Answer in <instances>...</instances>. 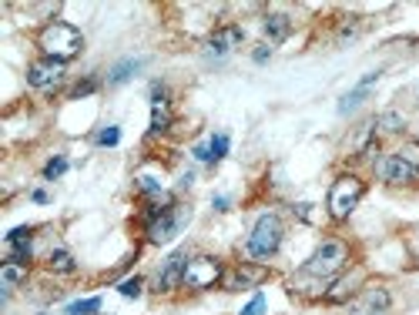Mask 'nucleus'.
Returning <instances> with one entry per match:
<instances>
[{
  "instance_id": "obj_1",
  "label": "nucleus",
  "mask_w": 419,
  "mask_h": 315,
  "mask_svg": "<svg viewBox=\"0 0 419 315\" xmlns=\"http://www.w3.org/2000/svg\"><path fill=\"white\" fill-rule=\"evenodd\" d=\"M185 222H188V208L175 205L171 195H158L144 208V235H148V245H168L185 228Z\"/></svg>"
},
{
  "instance_id": "obj_2",
  "label": "nucleus",
  "mask_w": 419,
  "mask_h": 315,
  "mask_svg": "<svg viewBox=\"0 0 419 315\" xmlns=\"http://www.w3.org/2000/svg\"><path fill=\"white\" fill-rule=\"evenodd\" d=\"M38 47L44 57L67 64L71 57H77V54L84 51V34L74 24H67V21H51L47 27H40Z\"/></svg>"
},
{
  "instance_id": "obj_3",
  "label": "nucleus",
  "mask_w": 419,
  "mask_h": 315,
  "mask_svg": "<svg viewBox=\"0 0 419 315\" xmlns=\"http://www.w3.org/2000/svg\"><path fill=\"white\" fill-rule=\"evenodd\" d=\"M345 265H349V245L339 241V239H326L316 252H312V258L302 265V275H312V278L329 282V278L343 275Z\"/></svg>"
},
{
  "instance_id": "obj_4",
  "label": "nucleus",
  "mask_w": 419,
  "mask_h": 315,
  "mask_svg": "<svg viewBox=\"0 0 419 315\" xmlns=\"http://www.w3.org/2000/svg\"><path fill=\"white\" fill-rule=\"evenodd\" d=\"M366 195V181L359 175H339L332 181L329 188V198H326V208H329V218L332 222H345L349 214L356 212V205L362 202Z\"/></svg>"
},
{
  "instance_id": "obj_5",
  "label": "nucleus",
  "mask_w": 419,
  "mask_h": 315,
  "mask_svg": "<svg viewBox=\"0 0 419 315\" xmlns=\"http://www.w3.org/2000/svg\"><path fill=\"white\" fill-rule=\"evenodd\" d=\"M282 235H285V228H282L279 214H272V212L262 214L255 222L248 241H245V252L252 255V258H272L282 248Z\"/></svg>"
},
{
  "instance_id": "obj_6",
  "label": "nucleus",
  "mask_w": 419,
  "mask_h": 315,
  "mask_svg": "<svg viewBox=\"0 0 419 315\" xmlns=\"http://www.w3.org/2000/svg\"><path fill=\"white\" fill-rule=\"evenodd\" d=\"M225 278V265L212 258V255H195L188 258V268H185V289L191 292H205V289H215L218 282Z\"/></svg>"
},
{
  "instance_id": "obj_7",
  "label": "nucleus",
  "mask_w": 419,
  "mask_h": 315,
  "mask_svg": "<svg viewBox=\"0 0 419 315\" xmlns=\"http://www.w3.org/2000/svg\"><path fill=\"white\" fill-rule=\"evenodd\" d=\"M389 305H393V295H389L386 285H366L349 302V315H386Z\"/></svg>"
},
{
  "instance_id": "obj_8",
  "label": "nucleus",
  "mask_w": 419,
  "mask_h": 315,
  "mask_svg": "<svg viewBox=\"0 0 419 315\" xmlns=\"http://www.w3.org/2000/svg\"><path fill=\"white\" fill-rule=\"evenodd\" d=\"M64 74H67V64L51 61V57H40V61H34L30 67H27V84L38 88V91H51L64 81Z\"/></svg>"
},
{
  "instance_id": "obj_9",
  "label": "nucleus",
  "mask_w": 419,
  "mask_h": 315,
  "mask_svg": "<svg viewBox=\"0 0 419 315\" xmlns=\"http://www.w3.org/2000/svg\"><path fill=\"white\" fill-rule=\"evenodd\" d=\"M376 175H379V181H386V185H413L419 178V171L409 168L399 154H386V158L376 161Z\"/></svg>"
},
{
  "instance_id": "obj_10",
  "label": "nucleus",
  "mask_w": 419,
  "mask_h": 315,
  "mask_svg": "<svg viewBox=\"0 0 419 315\" xmlns=\"http://www.w3.org/2000/svg\"><path fill=\"white\" fill-rule=\"evenodd\" d=\"M185 268H188V252H175L168 255V262L158 268V278H154V289L158 292H175L185 282Z\"/></svg>"
},
{
  "instance_id": "obj_11",
  "label": "nucleus",
  "mask_w": 419,
  "mask_h": 315,
  "mask_svg": "<svg viewBox=\"0 0 419 315\" xmlns=\"http://www.w3.org/2000/svg\"><path fill=\"white\" fill-rule=\"evenodd\" d=\"M171 127V104H168V88L161 81L151 84V134H165Z\"/></svg>"
},
{
  "instance_id": "obj_12",
  "label": "nucleus",
  "mask_w": 419,
  "mask_h": 315,
  "mask_svg": "<svg viewBox=\"0 0 419 315\" xmlns=\"http://www.w3.org/2000/svg\"><path fill=\"white\" fill-rule=\"evenodd\" d=\"M359 285H362V268H349V272H343V275L332 282V289L326 292V302H329V305L349 302V299L356 295Z\"/></svg>"
},
{
  "instance_id": "obj_13",
  "label": "nucleus",
  "mask_w": 419,
  "mask_h": 315,
  "mask_svg": "<svg viewBox=\"0 0 419 315\" xmlns=\"http://www.w3.org/2000/svg\"><path fill=\"white\" fill-rule=\"evenodd\" d=\"M262 278H265V268L241 262V265H235V268H231L222 282H225V289H229V292H241V289H252V285H258Z\"/></svg>"
},
{
  "instance_id": "obj_14",
  "label": "nucleus",
  "mask_w": 419,
  "mask_h": 315,
  "mask_svg": "<svg viewBox=\"0 0 419 315\" xmlns=\"http://www.w3.org/2000/svg\"><path fill=\"white\" fill-rule=\"evenodd\" d=\"M241 27H235V24H225V27H218L215 34L208 38V54L212 57H225V54H231L235 47L241 44Z\"/></svg>"
},
{
  "instance_id": "obj_15",
  "label": "nucleus",
  "mask_w": 419,
  "mask_h": 315,
  "mask_svg": "<svg viewBox=\"0 0 419 315\" xmlns=\"http://www.w3.org/2000/svg\"><path fill=\"white\" fill-rule=\"evenodd\" d=\"M376 81H379V71H372V74H366V77H362V81H359V84H356V91H349V94H345V98H343V104H339V114H349V111H352V108H359V104L366 101L369 88H372Z\"/></svg>"
},
{
  "instance_id": "obj_16",
  "label": "nucleus",
  "mask_w": 419,
  "mask_h": 315,
  "mask_svg": "<svg viewBox=\"0 0 419 315\" xmlns=\"http://www.w3.org/2000/svg\"><path fill=\"white\" fill-rule=\"evenodd\" d=\"M292 34V21L285 17V13H268L265 17V38L272 44H282V40Z\"/></svg>"
},
{
  "instance_id": "obj_17",
  "label": "nucleus",
  "mask_w": 419,
  "mask_h": 315,
  "mask_svg": "<svg viewBox=\"0 0 419 315\" xmlns=\"http://www.w3.org/2000/svg\"><path fill=\"white\" fill-rule=\"evenodd\" d=\"M141 71V61L138 57H127V61H121V64H115V67H111V74H108V84H127V81H131V77L138 74Z\"/></svg>"
},
{
  "instance_id": "obj_18",
  "label": "nucleus",
  "mask_w": 419,
  "mask_h": 315,
  "mask_svg": "<svg viewBox=\"0 0 419 315\" xmlns=\"http://www.w3.org/2000/svg\"><path fill=\"white\" fill-rule=\"evenodd\" d=\"M47 268H51V272H57V275H74L77 262H74V255L67 252V248H54L51 258H47Z\"/></svg>"
},
{
  "instance_id": "obj_19",
  "label": "nucleus",
  "mask_w": 419,
  "mask_h": 315,
  "mask_svg": "<svg viewBox=\"0 0 419 315\" xmlns=\"http://www.w3.org/2000/svg\"><path fill=\"white\" fill-rule=\"evenodd\" d=\"M403 127H406V118L396 111H386L376 118V131H382V134H399Z\"/></svg>"
},
{
  "instance_id": "obj_20",
  "label": "nucleus",
  "mask_w": 419,
  "mask_h": 315,
  "mask_svg": "<svg viewBox=\"0 0 419 315\" xmlns=\"http://www.w3.org/2000/svg\"><path fill=\"white\" fill-rule=\"evenodd\" d=\"M229 154V134H215V138L208 141V164L222 161Z\"/></svg>"
},
{
  "instance_id": "obj_21",
  "label": "nucleus",
  "mask_w": 419,
  "mask_h": 315,
  "mask_svg": "<svg viewBox=\"0 0 419 315\" xmlns=\"http://www.w3.org/2000/svg\"><path fill=\"white\" fill-rule=\"evenodd\" d=\"M94 312H101V299L94 295V299H84V302H74V305H67L64 309V315H94Z\"/></svg>"
},
{
  "instance_id": "obj_22",
  "label": "nucleus",
  "mask_w": 419,
  "mask_h": 315,
  "mask_svg": "<svg viewBox=\"0 0 419 315\" xmlns=\"http://www.w3.org/2000/svg\"><path fill=\"white\" fill-rule=\"evenodd\" d=\"M117 141H121V127H117V125H108L104 131L94 134V144H101V148H115Z\"/></svg>"
},
{
  "instance_id": "obj_23",
  "label": "nucleus",
  "mask_w": 419,
  "mask_h": 315,
  "mask_svg": "<svg viewBox=\"0 0 419 315\" xmlns=\"http://www.w3.org/2000/svg\"><path fill=\"white\" fill-rule=\"evenodd\" d=\"M141 289H144V278H141V275L125 278V282L117 285V292H121L125 299H141Z\"/></svg>"
},
{
  "instance_id": "obj_24",
  "label": "nucleus",
  "mask_w": 419,
  "mask_h": 315,
  "mask_svg": "<svg viewBox=\"0 0 419 315\" xmlns=\"http://www.w3.org/2000/svg\"><path fill=\"white\" fill-rule=\"evenodd\" d=\"M399 158H403L409 168H416L419 171V141H406V144L399 148Z\"/></svg>"
},
{
  "instance_id": "obj_25",
  "label": "nucleus",
  "mask_w": 419,
  "mask_h": 315,
  "mask_svg": "<svg viewBox=\"0 0 419 315\" xmlns=\"http://www.w3.org/2000/svg\"><path fill=\"white\" fill-rule=\"evenodd\" d=\"M64 171H67V158H51V161L44 164V178H47V181L61 178Z\"/></svg>"
},
{
  "instance_id": "obj_26",
  "label": "nucleus",
  "mask_w": 419,
  "mask_h": 315,
  "mask_svg": "<svg viewBox=\"0 0 419 315\" xmlns=\"http://www.w3.org/2000/svg\"><path fill=\"white\" fill-rule=\"evenodd\" d=\"M94 91H98V81H94V77H88V81H81V84H74L67 98H71V101H77V98H88V94H94Z\"/></svg>"
},
{
  "instance_id": "obj_27",
  "label": "nucleus",
  "mask_w": 419,
  "mask_h": 315,
  "mask_svg": "<svg viewBox=\"0 0 419 315\" xmlns=\"http://www.w3.org/2000/svg\"><path fill=\"white\" fill-rule=\"evenodd\" d=\"M24 275H27V268H24V265H11V262H4V282H7V285H17V282H21Z\"/></svg>"
},
{
  "instance_id": "obj_28",
  "label": "nucleus",
  "mask_w": 419,
  "mask_h": 315,
  "mask_svg": "<svg viewBox=\"0 0 419 315\" xmlns=\"http://www.w3.org/2000/svg\"><path fill=\"white\" fill-rule=\"evenodd\" d=\"M241 315H265V295H262V292H255L252 302L241 309Z\"/></svg>"
},
{
  "instance_id": "obj_29",
  "label": "nucleus",
  "mask_w": 419,
  "mask_h": 315,
  "mask_svg": "<svg viewBox=\"0 0 419 315\" xmlns=\"http://www.w3.org/2000/svg\"><path fill=\"white\" fill-rule=\"evenodd\" d=\"M30 235H34V228H30V225L13 228L11 235H7V245H17V241H30Z\"/></svg>"
},
{
  "instance_id": "obj_30",
  "label": "nucleus",
  "mask_w": 419,
  "mask_h": 315,
  "mask_svg": "<svg viewBox=\"0 0 419 315\" xmlns=\"http://www.w3.org/2000/svg\"><path fill=\"white\" fill-rule=\"evenodd\" d=\"M268 57H272V47H255V51H252V61L255 64H265Z\"/></svg>"
},
{
  "instance_id": "obj_31",
  "label": "nucleus",
  "mask_w": 419,
  "mask_h": 315,
  "mask_svg": "<svg viewBox=\"0 0 419 315\" xmlns=\"http://www.w3.org/2000/svg\"><path fill=\"white\" fill-rule=\"evenodd\" d=\"M195 158L202 164H208V144H198V148H195Z\"/></svg>"
},
{
  "instance_id": "obj_32",
  "label": "nucleus",
  "mask_w": 419,
  "mask_h": 315,
  "mask_svg": "<svg viewBox=\"0 0 419 315\" xmlns=\"http://www.w3.org/2000/svg\"><path fill=\"white\" fill-rule=\"evenodd\" d=\"M215 212H225V208H229V198H225V195H215Z\"/></svg>"
},
{
  "instance_id": "obj_33",
  "label": "nucleus",
  "mask_w": 419,
  "mask_h": 315,
  "mask_svg": "<svg viewBox=\"0 0 419 315\" xmlns=\"http://www.w3.org/2000/svg\"><path fill=\"white\" fill-rule=\"evenodd\" d=\"M309 208H312V205H295V214H299L302 222H309Z\"/></svg>"
},
{
  "instance_id": "obj_34",
  "label": "nucleus",
  "mask_w": 419,
  "mask_h": 315,
  "mask_svg": "<svg viewBox=\"0 0 419 315\" xmlns=\"http://www.w3.org/2000/svg\"><path fill=\"white\" fill-rule=\"evenodd\" d=\"M30 198H34L38 205H47V191H44V188H38L34 195H30Z\"/></svg>"
}]
</instances>
